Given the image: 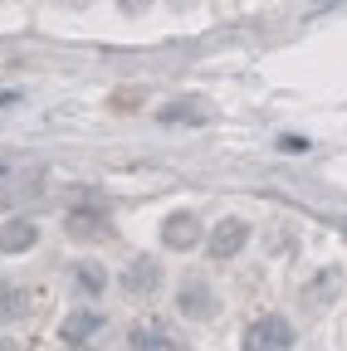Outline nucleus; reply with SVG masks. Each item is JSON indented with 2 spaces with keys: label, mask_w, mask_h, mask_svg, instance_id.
Segmentation results:
<instances>
[{
  "label": "nucleus",
  "mask_w": 347,
  "mask_h": 351,
  "mask_svg": "<svg viewBox=\"0 0 347 351\" xmlns=\"http://www.w3.org/2000/svg\"><path fill=\"white\" fill-rule=\"evenodd\" d=\"M245 244H249V225H245V219H221V225H215V230L205 234L210 258H235Z\"/></svg>",
  "instance_id": "f03ea898"
},
{
  "label": "nucleus",
  "mask_w": 347,
  "mask_h": 351,
  "mask_svg": "<svg viewBox=\"0 0 347 351\" xmlns=\"http://www.w3.org/2000/svg\"><path fill=\"white\" fill-rule=\"evenodd\" d=\"M34 239H39V230L30 219H10V225L0 230V254H25V249H34Z\"/></svg>",
  "instance_id": "1a4fd4ad"
},
{
  "label": "nucleus",
  "mask_w": 347,
  "mask_h": 351,
  "mask_svg": "<svg viewBox=\"0 0 347 351\" xmlns=\"http://www.w3.org/2000/svg\"><path fill=\"white\" fill-rule=\"evenodd\" d=\"M133 346H137V351H181V341L171 337L161 322H137V327H133Z\"/></svg>",
  "instance_id": "0eeeda50"
},
{
  "label": "nucleus",
  "mask_w": 347,
  "mask_h": 351,
  "mask_svg": "<svg viewBox=\"0 0 347 351\" xmlns=\"http://www.w3.org/2000/svg\"><path fill=\"white\" fill-rule=\"evenodd\" d=\"M161 244H171V249H196V244H201V219H196L191 210L166 215V219H161Z\"/></svg>",
  "instance_id": "20e7f679"
},
{
  "label": "nucleus",
  "mask_w": 347,
  "mask_h": 351,
  "mask_svg": "<svg viewBox=\"0 0 347 351\" xmlns=\"http://www.w3.org/2000/svg\"><path fill=\"white\" fill-rule=\"evenodd\" d=\"M157 283H161V269H157L152 258H137L133 269L122 274V288H127V293H152Z\"/></svg>",
  "instance_id": "9d476101"
},
{
  "label": "nucleus",
  "mask_w": 347,
  "mask_h": 351,
  "mask_svg": "<svg viewBox=\"0 0 347 351\" xmlns=\"http://www.w3.org/2000/svg\"><path fill=\"white\" fill-rule=\"evenodd\" d=\"M98 332H103V313H93V307H89V313L78 307V313H69V317L59 322V337H64V346H89Z\"/></svg>",
  "instance_id": "39448f33"
},
{
  "label": "nucleus",
  "mask_w": 347,
  "mask_h": 351,
  "mask_svg": "<svg viewBox=\"0 0 347 351\" xmlns=\"http://www.w3.org/2000/svg\"><path fill=\"white\" fill-rule=\"evenodd\" d=\"M74 283L89 293V298H98L103 288H108V278H103V263H93V258H83V263H74Z\"/></svg>",
  "instance_id": "9b49d317"
},
{
  "label": "nucleus",
  "mask_w": 347,
  "mask_h": 351,
  "mask_svg": "<svg viewBox=\"0 0 347 351\" xmlns=\"http://www.w3.org/2000/svg\"><path fill=\"white\" fill-rule=\"evenodd\" d=\"M0 351H25L20 341H10V337H0Z\"/></svg>",
  "instance_id": "ddd939ff"
},
{
  "label": "nucleus",
  "mask_w": 347,
  "mask_h": 351,
  "mask_svg": "<svg viewBox=\"0 0 347 351\" xmlns=\"http://www.w3.org/2000/svg\"><path fill=\"white\" fill-rule=\"evenodd\" d=\"M30 307H34V293L25 288V283H0V322H20V317H30Z\"/></svg>",
  "instance_id": "423d86ee"
},
{
  "label": "nucleus",
  "mask_w": 347,
  "mask_h": 351,
  "mask_svg": "<svg viewBox=\"0 0 347 351\" xmlns=\"http://www.w3.org/2000/svg\"><path fill=\"white\" fill-rule=\"evenodd\" d=\"M177 307H181V313H186V317H210V313H215V293H210L205 283H196V278H191V283L181 288V298H177Z\"/></svg>",
  "instance_id": "6e6552de"
},
{
  "label": "nucleus",
  "mask_w": 347,
  "mask_h": 351,
  "mask_svg": "<svg viewBox=\"0 0 347 351\" xmlns=\"http://www.w3.org/2000/svg\"><path fill=\"white\" fill-rule=\"evenodd\" d=\"M157 117H161V122H205V103H201V98H186V103L161 108Z\"/></svg>",
  "instance_id": "f8f14e48"
},
{
  "label": "nucleus",
  "mask_w": 347,
  "mask_h": 351,
  "mask_svg": "<svg viewBox=\"0 0 347 351\" xmlns=\"http://www.w3.org/2000/svg\"><path fill=\"white\" fill-rule=\"evenodd\" d=\"M245 351H289L293 346V327H289V317H279V313H265V317H254L249 327H245V341H240Z\"/></svg>",
  "instance_id": "f257e3e1"
},
{
  "label": "nucleus",
  "mask_w": 347,
  "mask_h": 351,
  "mask_svg": "<svg viewBox=\"0 0 347 351\" xmlns=\"http://www.w3.org/2000/svg\"><path fill=\"white\" fill-rule=\"evenodd\" d=\"M64 230L78 234V239H103L108 234V205L103 200H89V210H69Z\"/></svg>",
  "instance_id": "7ed1b4c3"
}]
</instances>
